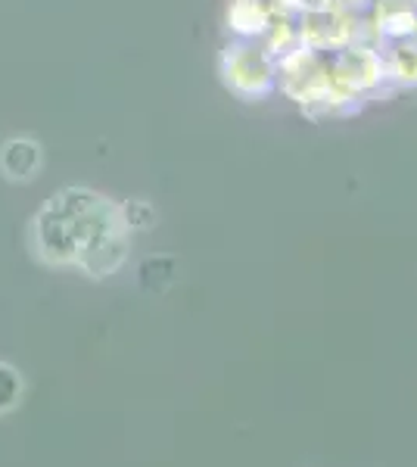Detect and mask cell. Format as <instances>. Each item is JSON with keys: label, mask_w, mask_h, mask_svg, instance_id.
Returning a JSON list of instances; mask_svg holds the SVG:
<instances>
[{"label": "cell", "mask_w": 417, "mask_h": 467, "mask_svg": "<svg viewBox=\"0 0 417 467\" xmlns=\"http://www.w3.org/2000/svg\"><path fill=\"white\" fill-rule=\"evenodd\" d=\"M131 224L122 202L88 184H66L53 191L32 218L28 244L50 268H78L103 281L131 255Z\"/></svg>", "instance_id": "6da1fadb"}, {"label": "cell", "mask_w": 417, "mask_h": 467, "mask_svg": "<svg viewBox=\"0 0 417 467\" xmlns=\"http://www.w3.org/2000/svg\"><path fill=\"white\" fill-rule=\"evenodd\" d=\"M218 72H222L224 85L237 97H246V100L265 97L271 85H275V63H271V57L249 41L227 44L222 59H218Z\"/></svg>", "instance_id": "7a4b0ae2"}, {"label": "cell", "mask_w": 417, "mask_h": 467, "mask_svg": "<svg viewBox=\"0 0 417 467\" xmlns=\"http://www.w3.org/2000/svg\"><path fill=\"white\" fill-rule=\"evenodd\" d=\"M44 144L32 134H13L0 144V178L10 184H32L44 171Z\"/></svg>", "instance_id": "3957f363"}, {"label": "cell", "mask_w": 417, "mask_h": 467, "mask_svg": "<svg viewBox=\"0 0 417 467\" xmlns=\"http://www.w3.org/2000/svg\"><path fill=\"white\" fill-rule=\"evenodd\" d=\"M227 22L237 35L244 37H255L268 28L271 22V13L262 0H234L231 10H227Z\"/></svg>", "instance_id": "277c9868"}, {"label": "cell", "mask_w": 417, "mask_h": 467, "mask_svg": "<svg viewBox=\"0 0 417 467\" xmlns=\"http://www.w3.org/2000/svg\"><path fill=\"white\" fill-rule=\"evenodd\" d=\"M22 396H26V380H22L19 368L0 358V414L19 409Z\"/></svg>", "instance_id": "5b68a950"}, {"label": "cell", "mask_w": 417, "mask_h": 467, "mask_svg": "<svg viewBox=\"0 0 417 467\" xmlns=\"http://www.w3.org/2000/svg\"><path fill=\"white\" fill-rule=\"evenodd\" d=\"M392 75L405 85H417V47H401L392 57Z\"/></svg>", "instance_id": "8992f818"}]
</instances>
